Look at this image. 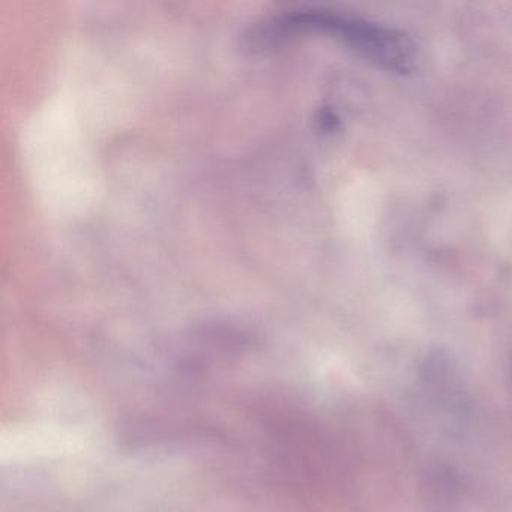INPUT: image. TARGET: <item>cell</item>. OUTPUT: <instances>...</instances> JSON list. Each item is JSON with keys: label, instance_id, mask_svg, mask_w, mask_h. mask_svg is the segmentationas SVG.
<instances>
[{"label": "cell", "instance_id": "obj_1", "mask_svg": "<svg viewBox=\"0 0 512 512\" xmlns=\"http://www.w3.org/2000/svg\"><path fill=\"white\" fill-rule=\"evenodd\" d=\"M289 31H314L331 35L343 41L362 58L394 73H410L415 68V47L406 35L377 23L329 11H298L274 17L257 26L248 35V40L263 43L275 37L281 38Z\"/></svg>", "mask_w": 512, "mask_h": 512}]
</instances>
